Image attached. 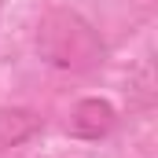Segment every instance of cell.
Listing matches in <instances>:
<instances>
[{"label":"cell","instance_id":"3","mask_svg":"<svg viewBox=\"0 0 158 158\" xmlns=\"http://www.w3.org/2000/svg\"><path fill=\"white\" fill-rule=\"evenodd\" d=\"M37 129H40V118L33 110H22V107L0 110V147H15V143L30 140Z\"/></svg>","mask_w":158,"mask_h":158},{"label":"cell","instance_id":"1","mask_svg":"<svg viewBox=\"0 0 158 158\" xmlns=\"http://www.w3.org/2000/svg\"><path fill=\"white\" fill-rule=\"evenodd\" d=\"M37 52L48 66L77 74V70H92L99 63L103 44H99L96 30L81 15H74V11H52L37 30Z\"/></svg>","mask_w":158,"mask_h":158},{"label":"cell","instance_id":"2","mask_svg":"<svg viewBox=\"0 0 158 158\" xmlns=\"http://www.w3.org/2000/svg\"><path fill=\"white\" fill-rule=\"evenodd\" d=\"M114 125H118V110H114L107 99H99V96L77 99V103L70 107V114H66V132H70L74 140H88V143L110 136Z\"/></svg>","mask_w":158,"mask_h":158}]
</instances>
